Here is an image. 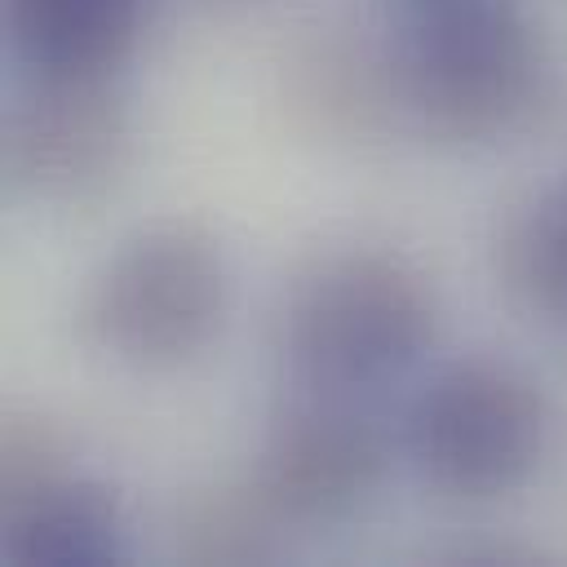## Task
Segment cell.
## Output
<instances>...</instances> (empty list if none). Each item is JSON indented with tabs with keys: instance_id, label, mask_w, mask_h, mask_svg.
Segmentation results:
<instances>
[{
	"instance_id": "obj_1",
	"label": "cell",
	"mask_w": 567,
	"mask_h": 567,
	"mask_svg": "<svg viewBox=\"0 0 567 567\" xmlns=\"http://www.w3.org/2000/svg\"><path fill=\"white\" fill-rule=\"evenodd\" d=\"M390 93L452 142H487L549 97V49L514 0H421L390 58Z\"/></svg>"
},
{
	"instance_id": "obj_2",
	"label": "cell",
	"mask_w": 567,
	"mask_h": 567,
	"mask_svg": "<svg viewBox=\"0 0 567 567\" xmlns=\"http://www.w3.org/2000/svg\"><path fill=\"white\" fill-rule=\"evenodd\" d=\"M434 337L425 279L390 252L319 261L292 292L284 350L315 394H368L403 377Z\"/></svg>"
},
{
	"instance_id": "obj_3",
	"label": "cell",
	"mask_w": 567,
	"mask_h": 567,
	"mask_svg": "<svg viewBox=\"0 0 567 567\" xmlns=\"http://www.w3.org/2000/svg\"><path fill=\"white\" fill-rule=\"evenodd\" d=\"M226 266L208 235L164 226L120 248L93 279L80 323L124 363L164 368L190 359L221 328Z\"/></svg>"
},
{
	"instance_id": "obj_4",
	"label": "cell",
	"mask_w": 567,
	"mask_h": 567,
	"mask_svg": "<svg viewBox=\"0 0 567 567\" xmlns=\"http://www.w3.org/2000/svg\"><path fill=\"white\" fill-rule=\"evenodd\" d=\"M403 439L425 483L452 496H501L540 456L545 403L523 372L470 359L412 399Z\"/></svg>"
},
{
	"instance_id": "obj_5",
	"label": "cell",
	"mask_w": 567,
	"mask_h": 567,
	"mask_svg": "<svg viewBox=\"0 0 567 567\" xmlns=\"http://www.w3.org/2000/svg\"><path fill=\"white\" fill-rule=\"evenodd\" d=\"M128 159V111L106 75H35L4 124L9 177L44 199L84 204L115 186Z\"/></svg>"
},
{
	"instance_id": "obj_6",
	"label": "cell",
	"mask_w": 567,
	"mask_h": 567,
	"mask_svg": "<svg viewBox=\"0 0 567 567\" xmlns=\"http://www.w3.org/2000/svg\"><path fill=\"white\" fill-rule=\"evenodd\" d=\"M385 474V434L341 394H315L266 439L252 483L284 523H332L359 509Z\"/></svg>"
},
{
	"instance_id": "obj_7",
	"label": "cell",
	"mask_w": 567,
	"mask_h": 567,
	"mask_svg": "<svg viewBox=\"0 0 567 567\" xmlns=\"http://www.w3.org/2000/svg\"><path fill=\"white\" fill-rule=\"evenodd\" d=\"M142 22V0H9V31L35 75H111Z\"/></svg>"
},
{
	"instance_id": "obj_8",
	"label": "cell",
	"mask_w": 567,
	"mask_h": 567,
	"mask_svg": "<svg viewBox=\"0 0 567 567\" xmlns=\"http://www.w3.org/2000/svg\"><path fill=\"white\" fill-rule=\"evenodd\" d=\"M124 523L106 487L58 478L4 509V558L18 567H97L120 558Z\"/></svg>"
},
{
	"instance_id": "obj_9",
	"label": "cell",
	"mask_w": 567,
	"mask_h": 567,
	"mask_svg": "<svg viewBox=\"0 0 567 567\" xmlns=\"http://www.w3.org/2000/svg\"><path fill=\"white\" fill-rule=\"evenodd\" d=\"M496 270L532 315L567 328V182L536 195L505 221L496 239Z\"/></svg>"
},
{
	"instance_id": "obj_10",
	"label": "cell",
	"mask_w": 567,
	"mask_h": 567,
	"mask_svg": "<svg viewBox=\"0 0 567 567\" xmlns=\"http://www.w3.org/2000/svg\"><path fill=\"white\" fill-rule=\"evenodd\" d=\"M279 527H288L261 487L226 483L195 492L177 509V554L186 563H266L279 549Z\"/></svg>"
},
{
	"instance_id": "obj_11",
	"label": "cell",
	"mask_w": 567,
	"mask_h": 567,
	"mask_svg": "<svg viewBox=\"0 0 567 567\" xmlns=\"http://www.w3.org/2000/svg\"><path fill=\"white\" fill-rule=\"evenodd\" d=\"M385 89H390V66L385 75H377V66L363 53L354 58L346 49H315L301 62L297 106H306L319 124L341 128V124H363Z\"/></svg>"
},
{
	"instance_id": "obj_12",
	"label": "cell",
	"mask_w": 567,
	"mask_h": 567,
	"mask_svg": "<svg viewBox=\"0 0 567 567\" xmlns=\"http://www.w3.org/2000/svg\"><path fill=\"white\" fill-rule=\"evenodd\" d=\"M0 478H4V509H13L22 501H31L35 492L53 487L58 478H66L62 434L40 416H9Z\"/></svg>"
}]
</instances>
